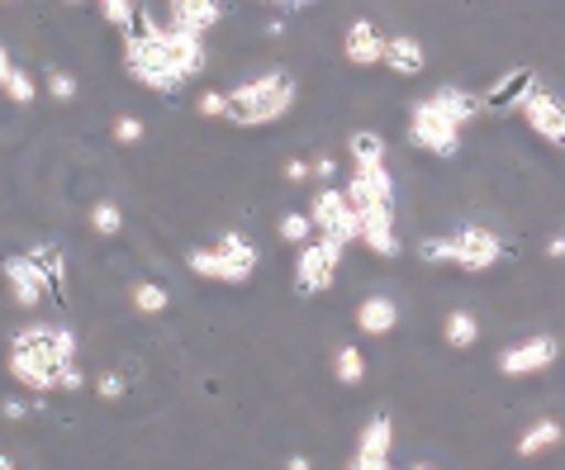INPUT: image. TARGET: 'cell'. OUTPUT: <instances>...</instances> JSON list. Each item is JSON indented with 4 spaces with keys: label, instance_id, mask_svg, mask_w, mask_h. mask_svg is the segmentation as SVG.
Returning a JSON list of instances; mask_svg holds the SVG:
<instances>
[{
    "label": "cell",
    "instance_id": "6da1fadb",
    "mask_svg": "<svg viewBox=\"0 0 565 470\" xmlns=\"http://www.w3.org/2000/svg\"><path fill=\"white\" fill-rule=\"evenodd\" d=\"M76 362V333L72 328H53V323H24L10 333L6 348V371L20 389L34 395H53L62 389V366Z\"/></svg>",
    "mask_w": 565,
    "mask_h": 470
},
{
    "label": "cell",
    "instance_id": "7a4b0ae2",
    "mask_svg": "<svg viewBox=\"0 0 565 470\" xmlns=\"http://www.w3.org/2000/svg\"><path fill=\"white\" fill-rule=\"evenodd\" d=\"M295 100H300V82L286 67H266L233 90H224V119L233 129H266V124L286 119Z\"/></svg>",
    "mask_w": 565,
    "mask_h": 470
},
{
    "label": "cell",
    "instance_id": "3957f363",
    "mask_svg": "<svg viewBox=\"0 0 565 470\" xmlns=\"http://www.w3.org/2000/svg\"><path fill=\"white\" fill-rule=\"evenodd\" d=\"M185 266L200 276V280H218V286H247L257 276V247L247 233L238 228H224L210 247H191L185 253Z\"/></svg>",
    "mask_w": 565,
    "mask_h": 470
},
{
    "label": "cell",
    "instance_id": "277c9868",
    "mask_svg": "<svg viewBox=\"0 0 565 470\" xmlns=\"http://www.w3.org/2000/svg\"><path fill=\"white\" fill-rule=\"evenodd\" d=\"M409 138H414V148L433 152V157H457L461 152V124L451 119L433 96L409 105Z\"/></svg>",
    "mask_w": 565,
    "mask_h": 470
},
{
    "label": "cell",
    "instance_id": "5b68a950",
    "mask_svg": "<svg viewBox=\"0 0 565 470\" xmlns=\"http://www.w3.org/2000/svg\"><path fill=\"white\" fill-rule=\"evenodd\" d=\"M342 253H348V247L338 238H323V233H313L309 243H300V257H295V290L323 295L342 271Z\"/></svg>",
    "mask_w": 565,
    "mask_h": 470
},
{
    "label": "cell",
    "instance_id": "8992f818",
    "mask_svg": "<svg viewBox=\"0 0 565 470\" xmlns=\"http://www.w3.org/2000/svg\"><path fill=\"white\" fill-rule=\"evenodd\" d=\"M309 218H313V228L323 233V238H338L342 247H352L361 243V218L352 210V200L342 185H319V191L309 195Z\"/></svg>",
    "mask_w": 565,
    "mask_h": 470
},
{
    "label": "cell",
    "instance_id": "52a82bcc",
    "mask_svg": "<svg viewBox=\"0 0 565 470\" xmlns=\"http://www.w3.org/2000/svg\"><path fill=\"white\" fill-rule=\"evenodd\" d=\"M499 257H504V243H499L494 228L484 224H461L451 233V266L466 276H480V271H494Z\"/></svg>",
    "mask_w": 565,
    "mask_h": 470
},
{
    "label": "cell",
    "instance_id": "ba28073f",
    "mask_svg": "<svg viewBox=\"0 0 565 470\" xmlns=\"http://www.w3.org/2000/svg\"><path fill=\"white\" fill-rule=\"evenodd\" d=\"M0 276H6V286H10V295H14V305L20 309H39L43 300H57L53 280H49V271H43V261L29 257V253H10L6 261H0Z\"/></svg>",
    "mask_w": 565,
    "mask_h": 470
},
{
    "label": "cell",
    "instance_id": "9c48e42d",
    "mask_svg": "<svg viewBox=\"0 0 565 470\" xmlns=\"http://www.w3.org/2000/svg\"><path fill=\"white\" fill-rule=\"evenodd\" d=\"M152 39H157V53L167 57V67L181 72L185 82H195V76L205 72V62H210L205 34H185V29H177V24H157Z\"/></svg>",
    "mask_w": 565,
    "mask_h": 470
},
{
    "label": "cell",
    "instance_id": "30bf717a",
    "mask_svg": "<svg viewBox=\"0 0 565 470\" xmlns=\"http://www.w3.org/2000/svg\"><path fill=\"white\" fill-rule=\"evenodd\" d=\"M561 362V342L552 333H537V338H523L513 342V348L499 352V375H509V381H523V375H542Z\"/></svg>",
    "mask_w": 565,
    "mask_h": 470
},
{
    "label": "cell",
    "instance_id": "8fae6325",
    "mask_svg": "<svg viewBox=\"0 0 565 470\" xmlns=\"http://www.w3.org/2000/svg\"><path fill=\"white\" fill-rule=\"evenodd\" d=\"M518 115H523V124L542 138V143H552V148L565 152V100L561 96H552V90H542V86H532L527 100L518 105Z\"/></svg>",
    "mask_w": 565,
    "mask_h": 470
},
{
    "label": "cell",
    "instance_id": "7c38bea8",
    "mask_svg": "<svg viewBox=\"0 0 565 470\" xmlns=\"http://www.w3.org/2000/svg\"><path fill=\"white\" fill-rule=\"evenodd\" d=\"M361 218V247L381 261H395L404 253L399 243V224H395V205H375V210H356Z\"/></svg>",
    "mask_w": 565,
    "mask_h": 470
},
{
    "label": "cell",
    "instance_id": "4fadbf2b",
    "mask_svg": "<svg viewBox=\"0 0 565 470\" xmlns=\"http://www.w3.org/2000/svg\"><path fill=\"white\" fill-rule=\"evenodd\" d=\"M390 451H395V423H390V414H375L366 428H361L356 451L348 457V466L352 470H385Z\"/></svg>",
    "mask_w": 565,
    "mask_h": 470
},
{
    "label": "cell",
    "instance_id": "5bb4252c",
    "mask_svg": "<svg viewBox=\"0 0 565 470\" xmlns=\"http://www.w3.org/2000/svg\"><path fill=\"white\" fill-rule=\"evenodd\" d=\"M385 39L371 20H352L348 24V34H342V53H348L352 67H381L385 62Z\"/></svg>",
    "mask_w": 565,
    "mask_h": 470
},
{
    "label": "cell",
    "instance_id": "9a60e30c",
    "mask_svg": "<svg viewBox=\"0 0 565 470\" xmlns=\"http://www.w3.org/2000/svg\"><path fill=\"white\" fill-rule=\"evenodd\" d=\"M537 86V72H527V67H513V72H504L499 82L484 90V115H504V109H518L527 100V90Z\"/></svg>",
    "mask_w": 565,
    "mask_h": 470
},
{
    "label": "cell",
    "instance_id": "2e32d148",
    "mask_svg": "<svg viewBox=\"0 0 565 470\" xmlns=\"http://www.w3.org/2000/svg\"><path fill=\"white\" fill-rule=\"evenodd\" d=\"M218 20H224V0H167V24L185 34H210Z\"/></svg>",
    "mask_w": 565,
    "mask_h": 470
},
{
    "label": "cell",
    "instance_id": "e0dca14e",
    "mask_svg": "<svg viewBox=\"0 0 565 470\" xmlns=\"http://www.w3.org/2000/svg\"><path fill=\"white\" fill-rule=\"evenodd\" d=\"M399 328V305L390 295H366L356 305V333L361 338H390Z\"/></svg>",
    "mask_w": 565,
    "mask_h": 470
},
{
    "label": "cell",
    "instance_id": "ac0fdd59",
    "mask_svg": "<svg viewBox=\"0 0 565 470\" xmlns=\"http://www.w3.org/2000/svg\"><path fill=\"white\" fill-rule=\"evenodd\" d=\"M381 67L390 76H404V82H409V76H423V67H428V53H423V43L414 34H390Z\"/></svg>",
    "mask_w": 565,
    "mask_h": 470
},
{
    "label": "cell",
    "instance_id": "d6986e66",
    "mask_svg": "<svg viewBox=\"0 0 565 470\" xmlns=\"http://www.w3.org/2000/svg\"><path fill=\"white\" fill-rule=\"evenodd\" d=\"M433 100L443 105L447 115L461 124V129H466L470 119H480V115H484V100L476 96V90H466V86H437V90H433Z\"/></svg>",
    "mask_w": 565,
    "mask_h": 470
},
{
    "label": "cell",
    "instance_id": "ffe728a7",
    "mask_svg": "<svg viewBox=\"0 0 565 470\" xmlns=\"http://www.w3.org/2000/svg\"><path fill=\"white\" fill-rule=\"evenodd\" d=\"M348 157H352V171H381L385 167V138L371 133V129H356L348 138Z\"/></svg>",
    "mask_w": 565,
    "mask_h": 470
},
{
    "label": "cell",
    "instance_id": "44dd1931",
    "mask_svg": "<svg viewBox=\"0 0 565 470\" xmlns=\"http://www.w3.org/2000/svg\"><path fill=\"white\" fill-rule=\"evenodd\" d=\"M565 442V428H561V418H537L532 428L518 437V457H542V451H552Z\"/></svg>",
    "mask_w": 565,
    "mask_h": 470
},
{
    "label": "cell",
    "instance_id": "7402d4cb",
    "mask_svg": "<svg viewBox=\"0 0 565 470\" xmlns=\"http://www.w3.org/2000/svg\"><path fill=\"white\" fill-rule=\"evenodd\" d=\"M443 338H447V348H457V352H470L480 342V319L470 309H451L447 319H443Z\"/></svg>",
    "mask_w": 565,
    "mask_h": 470
},
{
    "label": "cell",
    "instance_id": "603a6c76",
    "mask_svg": "<svg viewBox=\"0 0 565 470\" xmlns=\"http://www.w3.org/2000/svg\"><path fill=\"white\" fill-rule=\"evenodd\" d=\"M333 375H338V385H361L366 381V352L356 342H342L333 352Z\"/></svg>",
    "mask_w": 565,
    "mask_h": 470
},
{
    "label": "cell",
    "instance_id": "cb8c5ba5",
    "mask_svg": "<svg viewBox=\"0 0 565 470\" xmlns=\"http://www.w3.org/2000/svg\"><path fill=\"white\" fill-rule=\"evenodd\" d=\"M29 257L43 261V271H49V280H53V295L62 300V295H67V257H62V247L57 243H34Z\"/></svg>",
    "mask_w": 565,
    "mask_h": 470
},
{
    "label": "cell",
    "instance_id": "d4e9b609",
    "mask_svg": "<svg viewBox=\"0 0 565 470\" xmlns=\"http://www.w3.org/2000/svg\"><path fill=\"white\" fill-rule=\"evenodd\" d=\"M276 233H280V243H290V247H300V243H309L313 233V218H309V210H286L280 214V224H276Z\"/></svg>",
    "mask_w": 565,
    "mask_h": 470
},
{
    "label": "cell",
    "instance_id": "484cf974",
    "mask_svg": "<svg viewBox=\"0 0 565 470\" xmlns=\"http://www.w3.org/2000/svg\"><path fill=\"white\" fill-rule=\"evenodd\" d=\"M90 233H100V238H119V233H124V210L115 205V200L90 205Z\"/></svg>",
    "mask_w": 565,
    "mask_h": 470
},
{
    "label": "cell",
    "instance_id": "4316f807",
    "mask_svg": "<svg viewBox=\"0 0 565 470\" xmlns=\"http://www.w3.org/2000/svg\"><path fill=\"white\" fill-rule=\"evenodd\" d=\"M0 96H6L10 105H34L39 100V86H34V76H29L24 67H10L6 86H0Z\"/></svg>",
    "mask_w": 565,
    "mask_h": 470
},
{
    "label": "cell",
    "instance_id": "83f0119b",
    "mask_svg": "<svg viewBox=\"0 0 565 470\" xmlns=\"http://www.w3.org/2000/svg\"><path fill=\"white\" fill-rule=\"evenodd\" d=\"M134 309H138V313H167V309H171L167 286H157V280H143V286H134Z\"/></svg>",
    "mask_w": 565,
    "mask_h": 470
},
{
    "label": "cell",
    "instance_id": "f1b7e54d",
    "mask_svg": "<svg viewBox=\"0 0 565 470\" xmlns=\"http://www.w3.org/2000/svg\"><path fill=\"white\" fill-rule=\"evenodd\" d=\"M418 257L428 266H451V233H428V238H418Z\"/></svg>",
    "mask_w": 565,
    "mask_h": 470
},
{
    "label": "cell",
    "instance_id": "f546056e",
    "mask_svg": "<svg viewBox=\"0 0 565 470\" xmlns=\"http://www.w3.org/2000/svg\"><path fill=\"white\" fill-rule=\"evenodd\" d=\"M143 133H148V129H143V119H138V115H119V119H115V143H119V148H134Z\"/></svg>",
    "mask_w": 565,
    "mask_h": 470
},
{
    "label": "cell",
    "instance_id": "4dcf8cb0",
    "mask_svg": "<svg viewBox=\"0 0 565 470\" xmlns=\"http://www.w3.org/2000/svg\"><path fill=\"white\" fill-rule=\"evenodd\" d=\"M49 96L57 100V105H67V100H76V76L72 72H49Z\"/></svg>",
    "mask_w": 565,
    "mask_h": 470
},
{
    "label": "cell",
    "instance_id": "1f68e13d",
    "mask_svg": "<svg viewBox=\"0 0 565 470\" xmlns=\"http://www.w3.org/2000/svg\"><path fill=\"white\" fill-rule=\"evenodd\" d=\"M96 395L100 399H124V375H115V371L96 375Z\"/></svg>",
    "mask_w": 565,
    "mask_h": 470
},
{
    "label": "cell",
    "instance_id": "d6a6232c",
    "mask_svg": "<svg viewBox=\"0 0 565 470\" xmlns=\"http://www.w3.org/2000/svg\"><path fill=\"white\" fill-rule=\"evenodd\" d=\"M200 115H205V119H224V90H205V96H200Z\"/></svg>",
    "mask_w": 565,
    "mask_h": 470
},
{
    "label": "cell",
    "instance_id": "836d02e7",
    "mask_svg": "<svg viewBox=\"0 0 565 470\" xmlns=\"http://www.w3.org/2000/svg\"><path fill=\"white\" fill-rule=\"evenodd\" d=\"M313 177V162H300V157H295V162H286V181H309Z\"/></svg>",
    "mask_w": 565,
    "mask_h": 470
},
{
    "label": "cell",
    "instance_id": "e575fe53",
    "mask_svg": "<svg viewBox=\"0 0 565 470\" xmlns=\"http://www.w3.org/2000/svg\"><path fill=\"white\" fill-rule=\"evenodd\" d=\"M82 385H86L82 366H76V362H67V366H62V389H82Z\"/></svg>",
    "mask_w": 565,
    "mask_h": 470
},
{
    "label": "cell",
    "instance_id": "d590c367",
    "mask_svg": "<svg viewBox=\"0 0 565 470\" xmlns=\"http://www.w3.org/2000/svg\"><path fill=\"white\" fill-rule=\"evenodd\" d=\"M0 414H6L10 423H24V418H29V409H24V399H6V404H0Z\"/></svg>",
    "mask_w": 565,
    "mask_h": 470
},
{
    "label": "cell",
    "instance_id": "8d00e7d4",
    "mask_svg": "<svg viewBox=\"0 0 565 470\" xmlns=\"http://www.w3.org/2000/svg\"><path fill=\"white\" fill-rule=\"evenodd\" d=\"M313 177H319V181H333V177H338V162H333V157H319V162H313Z\"/></svg>",
    "mask_w": 565,
    "mask_h": 470
},
{
    "label": "cell",
    "instance_id": "74e56055",
    "mask_svg": "<svg viewBox=\"0 0 565 470\" xmlns=\"http://www.w3.org/2000/svg\"><path fill=\"white\" fill-rule=\"evenodd\" d=\"M262 6H280V10H309L313 0H262Z\"/></svg>",
    "mask_w": 565,
    "mask_h": 470
},
{
    "label": "cell",
    "instance_id": "f35d334b",
    "mask_svg": "<svg viewBox=\"0 0 565 470\" xmlns=\"http://www.w3.org/2000/svg\"><path fill=\"white\" fill-rule=\"evenodd\" d=\"M546 257H552V261H561V257H565V233H561V238L546 243Z\"/></svg>",
    "mask_w": 565,
    "mask_h": 470
},
{
    "label": "cell",
    "instance_id": "ab89813d",
    "mask_svg": "<svg viewBox=\"0 0 565 470\" xmlns=\"http://www.w3.org/2000/svg\"><path fill=\"white\" fill-rule=\"evenodd\" d=\"M10 67H14V62H10V49H6V43H0V86H6V76H10Z\"/></svg>",
    "mask_w": 565,
    "mask_h": 470
},
{
    "label": "cell",
    "instance_id": "60d3db41",
    "mask_svg": "<svg viewBox=\"0 0 565 470\" xmlns=\"http://www.w3.org/2000/svg\"><path fill=\"white\" fill-rule=\"evenodd\" d=\"M6 6H20V0H6Z\"/></svg>",
    "mask_w": 565,
    "mask_h": 470
},
{
    "label": "cell",
    "instance_id": "b9f144b4",
    "mask_svg": "<svg viewBox=\"0 0 565 470\" xmlns=\"http://www.w3.org/2000/svg\"><path fill=\"white\" fill-rule=\"evenodd\" d=\"M67 6H82V0H67Z\"/></svg>",
    "mask_w": 565,
    "mask_h": 470
}]
</instances>
